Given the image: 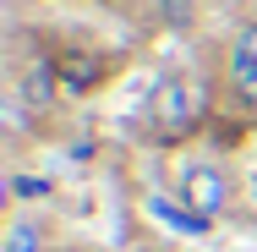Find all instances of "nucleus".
I'll return each mask as SVG.
<instances>
[{
  "label": "nucleus",
  "mask_w": 257,
  "mask_h": 252,
  "mask_svg": "<svg viewBox=\"0 0 257 252\" xmlns=\"http://www.w3.org/2000/svg\"><path fill=\"white\" fill-rule=\"evenodd\" d=\"M0 252H44V225L22 208V214H11L6 219V241H0Z\"/></svg>",
  "instance_id": "4"
},
{
  "label": "nucleus",
  "mask_w": 257,
  "mask_h": 252,
  "mask_svg": "<svg viewBox=\"0 0 257 252\" xmlns=\"http://www.w3.org/2000/svg\"><path fill=\"white\" fill-rule=\"evenodd\" d=\"M17 94H22V104H28L33 115L55 110V99H60V77H55V66H50V60H28V66H22Z\"/></svg>",
  "instance_id": "3"
},
{
  "label": "nucleus",
  "mask_w": 257,
  "mask_h": 252,
  "mask_svg": "<svg viewBox=\"0 0 257 252\" xmlns=\"http://www.w3.org/2000/svg\"><path fill=\"white\" fill-rule=\"evenodd\" d=\"M252 66H257V17L241 22L230 39V71H252Z\"/></svg>",
  "instance_id": "6"
},
{
  "label": "nucleus",
  "mask_w": 257,
  "mask_h": 252,
  "mask_svg": "<svg viewBox=\"0 0 257 252\" xmlns=\"http://www.w3.org/2000/svg\"><path fill=\"white\" fill-rule=\"evenodd\" d=\"M148 126L159 137H181L192 121H197V99H192V82L186 77H159L154 94H148Z\"/></svg>",
  "instance_id": "2"
},
{
  "label": "nucleus",
  "mask_w": 257,
  "mask_h": 252,
  "mask_svg": "<svg viewBox=\"0 0 257 252\" xmlns=\"http://www.w3.org/2000/svg\"><path fill=\"white\" fill-rule=\"evenodd\" d=\"M148 214H154L159 225H175V230H186V236H203V230H213V225H203V219H197V214H192V208H186V203L175 198H148Z\"/></svg>",
  "instance_id": "5"
},
{
  "label": "nucleus",
  "mask_w": 257,
  "mask_h": 252,
  "mask_svg": "<svg viewBox=\"0 0 257 252\" xmlns=\"http://www.w3.org/2000/svg\"><path fill=\"white\" fill-rule=\"evenodd\" d=\"M246 198H252V208H257V159L246 164Z\"/></svg>",
  "instance_id": "10"
},
{
  "label": "nucleus",
  "mask_w": 257,
  "mask_h": 252,
  "mask_svg": "<svg viewBox=\"0 0 257 252\" xmlns=\"http://www.w3.org/2000/svg\"><path fill=\"white\" fill-rule=\"evenodd\" d=\"M230 88H235V94L246 99V110L257 115V66H252V71H230Z\"/></svg>",
  "instance_id": "9"
},
{
  "label": "nucleus",
  "mask_w": 257,
  "mask_h": 252,
  "mask_svg": "<svg viewBox=\"0 0 257 252\" xmlns=\"http://www.w3.org/2000/svg\"><path fill=\"white\" fill-rule=\"evenodd\" d=\"M175 198L186 203L203 225H219V219H230V214H235L241 187H235V170H224L219 159H192V164H181Z\"/></svg>",
  "instance_id": "1"
},
{
  "label": "nucleus",
  "mask_w": 257,
  "mask_h": 252,
  "mask_svg": "<svg viewBox=\"0 0 257 252\" xmlns=\"http://www.w3.org/2000/svg\"><path fill=\"white\" fill-rule=\"evenodd\" d=\"M154 11L164 28H192L197 22V0H154Z\"/></svg>",
  "instance_id": "7"
},
{
  "label": "nucleus",
  "mask_w": 257,
  "mask_h": 252,
  "mask_svg": "<svg viewBox=\"0 0 257 252\" xmlns=\"http://www.w3.org/2000/svg\"><path fill=\"white\" fill-rule=\"evenodd\" d=\"M11 192H17V198H33V203H44L55 192V181H33V176H22V170H17V176H11Z\"/></svg>",
  "instance_id": "8"
}]
</instances>
